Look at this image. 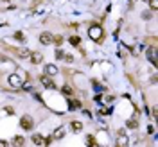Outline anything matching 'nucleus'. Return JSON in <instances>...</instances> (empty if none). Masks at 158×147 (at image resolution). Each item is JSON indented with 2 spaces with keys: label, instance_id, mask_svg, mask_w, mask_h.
Listing matches in <instances>:
<instances>
[{
  "label": "nucleus",
  "instance_id": "f257e3e1",
  "mask_svg": "<svg viewBox=\"0 0 158 147\" xmlns=\"http://www.w3.org/2000/svg\"><path fill=\"white\" fill-rule=\"evenodd\" d=\"M88 36L92 38L94 41H101V38H102V29H101L99 25L90 27V29H88Z\"/></svg>",
  "mask_w": 158,
  "mask_h": 147
},
{
  "label": "nucleus",
  "instance_id": "f03ea898",
  "mask_svg": "<svg viewBox=\"0 0 158 147\" xmlns=\"http://www.w3.org/2000/svg\"><path fill=\"white\" fill-rule=\"evenodd\" d=\"M20 125H22V129L31 131V129H32V118H31V117H27V115H24V117L20 118Z\"/></svg>",
  "mask_w": 158,
  "mask_h": 147
},
{
  "label": "nucleus",
  "instance_id": "7ed1b4c3",
  "mask_svg": "<svg viewBox=\"0 0 158 147\" xmlns=\"http://www.w3.org/2000/svg\"><path fill=\"white\" fill-rule=\"evenodd\" d=\"M9 85H11V86H14V88H20V86H24V81H22V77H20V75L13 74V75H9Z\"/></svg>",
  "mask_w": 158,
  "mask_h": 147
},
{
  "label": "nucleus",
  "instance_id": "20e7f679",
  "mask_svg": "<svg viewBox=\"0 0 158 147\" xmlns=\"http://www.w3.org/2000/svg\"><path fill=\"white\" fill-rule=\"evenodd\" d=\"M52 39H54V38H52L51 32H41V34H40V43H41V45H51Z\"/></svg>",
  "mask_w": 158,
  "mask_h": 147
},
{
  "label": "nucleus",
  "instance_id": "39448f33",
  "mask_svg": "<svg viewBox=\"0 0 158 147\" xmlns=\"http://www.w3.org/2000/svg\"><path fill=\"white\" fill-rule=\"evenodd\" d=\"M40 81H41V85H43L45 88H56V85H54V82H52L47 75H41V77H40Z\"/></svg>",
  "mask_w": 158,
  "mask_h": 147
},
{
  "label": "nucleus",
  "instance_id": "423d86ee",
  "mask_svg": "<svg viewBox=\"0 0 158 147\" xmlns=\"http://www.w3.org/2000/svg\"><path fill=\"white\" fill-rule=\"evenodd\" d=\"M16 56L22 57V59H27V57H31V50L29 49H18L16 50Z\"/></svg>",
  "mask_w": 158,
  "mask_h": 147
},
{
  "label": "nucleus",
  "instance_id": "0eeeda50",
  "mask_svg": "<svg viewBox=\"0 0 158 147\" xmlns=\"http://www.w3.org/2000/svg\"><path fill=\"white\" fill-rule=\"evenodd\" d=\"M147 57H149V61L153 63V65H156V49L154 47L147 49Z\"/></svg>",
  "mask_w": 158,
  "mask_h": 147
},
{
  "label": "nucleus",
  "instance_id": "6e6552de",
  "mask_svg": "<svg viewBox=\"0 0 158 147\" xmlns=\"http://www.w3.org/2000/svg\"><path fill=\"white\" fill-rule=\"evenodd\" d=\"M41 59H43V56H41L40 52H31V61L34 63V65H40Z\"/></svg>",
  "mask_w": 158,
  "mask_h": 147
},
{
  "label": "nucleus",
  "instance_id": "1a4fd4ad",
  "mask_svg": "<svg viewBox=\"0 0 158 147\" xmlns=\"http://www.w3.org/2000/svg\"><path fill=\"white\" fill-rule=\"evenodd\" d=\"M45 72H47V75H56L59 70L56 68V65H45Z\"/></svg>",
  "mask_w": 158,
  "mask_h": 147
},
{
  "label": "nucleus",
  "instance_id": "9d476101",
  "mask_svg": "<svg viewBox=\"0 0 158 147\" xmlns=\"http://www.w3.org/2000/svg\"><path fill=\"white\" fill-rule=\"evenodd\" d=\"M24 136H14L13 138V147H22V145H24Z\"/></svg>",
  "mask_w": 158,
  "mask_h": 147
},
{
  "label": "nucleus",
  "instance_id": "9b49d317",
  "mask_svg": "<svg viewBox=\"0 0 158 147\" xmlns=\"http://www.w3.org/2000/svg\"><path fill=\"white\" fill-rule=\"evenodd\" d=\"M70 128H72V129H74V131H76V133H79V131H81V129H83V124H81V122H79V120H74V122H72V124H70Z\"/></svg>",
  "mask_w": 158,
  "mask_h": 147
},
{
  "label": "nucleus",
  "instance_id": "f8f14e48",
  "mask_svg": "<svg viewBox=\"0 0 158 147\" xmlns=\"http://www.w3.org/2000/svg\"><path fill=\"white\" fill-rule=\"evenodd\" d=\"M32 142H34L36 145H43V143H45V138H43L41 135H34V136H32Z\"/></svg>",
  "mask_w": 158,
  "mask_h": 147
},
{
  "label": "nucleus",
  "instance_id": "ddd939ff",
  "mask_svg": "<svg viewBox=\"0 0 158 147\" xmlns=\"http://www.w3.org/2000/svg\"><path fill=\"white\" fill-rule=\"evenodd\" d=\"M137 125H139V122L135 120V118H133V120H131V118L128 120V128H129V129H137Z\"/></svg>",
  "mask_w": 158,
  "mask_h": 147
},
{
  "label": "nucleus",
  "instance_id": "4468645a",
  "mask_svg": "<svg viewBox=\"0 0 158 147\" xmlns=\"http://www.w3.org/2000/svg\"><path fill=\"white\" fill-rule=\"evenodd\" d=\"M69 106L74 108V110H77V108H81V102L79 100H69Z\"/></svg>",
  "mask_w": 158,
  "mask_h": 147
},
{
  "label": "nucleus",
  "instance_id": "2eb2a0df",
  "mask_svg": "<svg viewBox=\"0 0 158 147\" xmlns=\"http://www.w3.org/2000/svg\"><path fill=\"white\" fill-rule=\"evenodd\" d=\"M86 145H88V147H95V138H94V136H88V138H86Z\"/></svg>",
  "mask_w": 158,
  "mask_h": 147
},
{
  "label": "nucleus",
  "instance_id": "dca6fc26",
  "mask_svg": "<svg viewBox=\"0 0 158 147\" xmlns=\"http://www.w3.org/2000/svg\"><path fill=\"white\" fill-rule=\"evenodd\" d=\"M65 135V131H63V128H58L56 131H54V138H61Z\"/></svg>",
  "mask_w": 158,
  "mask_h": 147
},
{
  "label": "nucleus",
  "instance_id": "f3484780",
  "mask_svg": "<svg viewBox=\"0 0 158 147\" xmlns=\"http://www.w3.org/2000/svg\"><path fill=\"white\" fill-rule=\"evenodd\" d=\"M126 143H128V138H126L124 133H120V143H119V147H126Z\"/></svg>",
  "mask_w": 158,
  "mask_h": 147
},
{
  "label": "nucleus",
  "instance_id": "a211bd4d",
  "mask_svg": "<svg viewBox=\"0 0 158 147\" xmlns=\"http://www.w3.org/2000/svg\"><path fill=\"white\" fill-rule=\"evenodd\" d=\"M79 41H81V39H79V36H72V38H70V45L77 47V45H79Z\"/></svg>",
  "mask_w": 158,
  "mask_h": 147
},
{
  "label": "nucleus",
  "instance_id": "6ab92c4d",
  "mask_svg": "<svg viewBox=\"0 0 158 147\" xmlns=\"http://www.w3.org/2000/svg\"><path fill=\"white\" fill-rule=\"evenodd\" d=\"M63 93H65V95H72V93H74V90H72L70 86H63Z\"/></svg>",
  "mask_w": 158,
  "mask_h": 147
},
{
  "label": "nucleus",
  "instance_id": "aec40b11",
  "mask_svg": "<svg viewBox=\"0 0 158 147\" xmlns=\"http://www.w3.org/2000/svg\"><path fill=\"white\" fill-rule=\"evenodd\" d=\"M149 6H151V9H153V11H156V9H158V2H156V0H149Z\"/></svg>",
  "mask_w": 158,
  "mask_h": 147
},
{
  "label": "nucleus",
  "instance_id": "412c9836",
  "mask_svg": "<svg viewBox=\"0 0 158 147\" xmlns=\"http://www.w3.org/2000/svg\"><path fill=\"white\" fill-rule=\"evenodd\" d=\"M56 57H58V59H63V57H65V52H63L61 49H58V50H56Z\"/></svg>",
  "mask_w": 158,
  "mask_h": 147
},
{
  "label": "nucleus",
  "instance_id": "4be33fe9",
  "mask_svg": "<svg viewBox=\"0 0 158 147\" xmlns=\"http://www.w3.org/2000/svg\"><path fill=\"white\" fill-rule=\"evenodd\" d=\"M63 59H65L66 63H72V61H74V56H70V54H65V57H63Z\"/></svg>",
  "mask_w": 158,
  "mask_h": 147
},
{
  "label": "nucleus",
  "instance_id": "5701e85b",
  "mask_svg": "<svg viewBox=\"0 0 158 147\" xmlns=\"http://www.w3.org/2000/svg\"><path fill=\"white\" fill-rule=\"evenodd\" d=\"M52 41H54V43H56V45L59 47V45H61V41H63V38H61V36H56V38H54Z\"/></svg>",
  "mask_w": 158,
  "mask_h": 147
},
{
  "label": "nucleus",
  "instance_id": "b1692460",
  "mask_svg": "<svg viewBox=\"0 0 158 147\" xmlns=\"http://www.w3.org/2000/svg\"><path fill=\"white\" fill-rule=\"evenodd\" d=\"M14 36H16V38H18V39H24V34H22V32H16V34H14Z\"/></svg>",
  "mask_w": 158,
  "mask_h": 147
}]
</instances>
